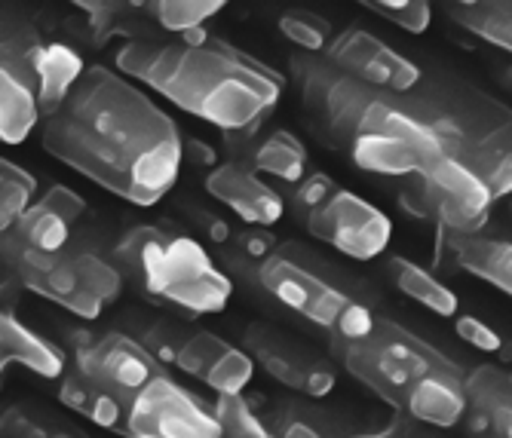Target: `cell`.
Segmentation results:
<instances>
[{"label": "cell", "instance_id": "6da1fadb", "mask_svg": "<svg viewBox=\"0 0 512 438\" xmlns=\"http://www.w3.org/2000/svg\"><path fill=\"white\" fill-rule=\"evenodd\" d=\"M43 151L132 206L175 187L184 141L175 120L120 71L89 65L65 105L43 120Z\"/></svg>", "mask_w": 512, "mask_h": 438}, {"label": "cell", "instance_id": "7a4b0ae2", "mask_svg": "<svg viewBox=\"0 0 512 438\" xmlns=\"http://www.w3.org/2000/svg\"><path fill=\"white\" fill-rule=\"evenodd\" d=\"M114 62L123 77L145 83L175 108L221 132H246L267 123L286 89L283 74L206 28L175 40L123 43Z\"/></svg>", "mask_w": 512, "mask_h": 438}, {"label": "cell", "instance_id": "3957f363", "mask_svg": "<svg viewBox=\"0 0 512 438\" xmlns=\"http://www.w3.org/2000/svg\"><path fill=\"white\" fill-rule=\"evenodd\" d=\"M332 356L396 414L433 429L463 423L467 371L396 319L378 316L368 334L332 340Z\"/></svg>", "mask_w": 512, "mask_h": 438}, {"label": "cell", "instance_id": "277c9868", "mask_svg": "<svg viewBox=\"0 0 512 438\" xmlns=\"http://www.w3.org/2000/svg\"><path fill=\"white\" fill-rule=\"evenodd\" d=\"M402 105L442 144L448 160L473 172L494 200L512 193V108L497 95L454 83L424 80Z\"/></svg>", "mask_w": 512, "mask_h": 438}, {"label": "cell", "instance_id": "5b68a950", "mask_svg": "<svg viewBox=\"0 0 512 438\" xmlns=\"http://www.w3.org/2000/svg\"><path fill=\"white\" fill-rule=\"evenodd\" d=\"M114 264L151 298L194 316L221 313L234 298V279L218 270L200 242L163 227H129L114 246Z\"/></svg>", "mask_w": 512, "mask_h": 438}, {"label": "cell", "instance_id": "8992f818", "mask_svg": "<svg viewBox=\"0 0 512 438\" xmlns=\"http://www.w3.org/2000/svg\"><path fill=\"white\" fill-rule=\"evenodd\" d=\"M258 285L319 331H329L332 340L362 337L378 319L356 291L329 270V264L298 246H279V252L261 267Z\"/></svg>", "mask_w": 512, "mask_h": 438}, {"label": "cell", "instance_id": "52a82bcc", "mask_svg": "<svg viewBox=\"0 0 512 438\" xmlns=\"http://www.w3.org/2000/svg\"><path fill=\"white\" fill-rule=\"evenodd\" d=\"M4 267L22 288L80 319H99L123 291L120 267L74 242L59 252H34L4 236Z\"/></svg>", "mask_w": 512, "mask_h": 438}, {"label": "cell", "instance_id": "ba28073f", "mask_svg": "<svg viewBox=\"0 0 512 438\" xmlns=\"http://www.w3.org/2000/svg\"><path fill=\"white\" fill-rule=\"evenodd\" d=\"M347 157L368 175L402 181L436 166L445 151L439 138L402 105L399 95H381L362 117Z\"/></svg>", "mask_w": 512, "mask_h": 438}, {"label": "cell", "instance_id": "9c48e42d", "mask_svg": "<svg viewBox=\"0 0 512 438\" xmlns=\"http://www.w3.org/2000/svg\"><path fill=\"white\" fill-rule=\"evenodd\" d=\"M289 71L301 92V105L313 132L329 144L332 151L347 154L362 117L387 92H378L359 83L356 77L335 68L325 56L295 53L289 59Z\"/></svg>", "mask_w": 512, "mask_h": 438}, {"label": "cell", "instance_id": "30bf717a", "mask_svg": "<svg viewBox=\"0 0 512 438\" xmlns=\"http://www.w3.org/2000/svg\"><path fill=\"white\" fill-rule=\"evenodd\" d=\"M138 340L163 362L188 377L206 383L218 396H243V389L255 377V359L240 347L227 344L224 337L191 328L181 322H154L145 325Z\"/></svg>", "mask_w": 512, "mask_h": 438}, {"label": "cell", "instance_id": "8fae6325", "mask_svg": "<svg viewBox=\"0 0 512 438\" xmlns=\"http://www.w3.org/2000/svg\"><path fill=\"white\" fill-rule=\"evenodd\" d=\"M399 206L411 218L436 224L442 233L479 236V230L488 224L494 197L473 172L442 157L427 172L402 178Z\"/></svg>", "mask_w": 512, "mask_h": 438}, {"label": "cell", "instance_id": "7c38bea8", "mask_svg": "<svg viewBox=\"0 0 512 438\" xmlns=\"http://www.w3.org/2000/svg\"><path fill=\"white\" fill-rule=\"evenodd\" d=\"M74 368L102 389L114 393L129 408L145 389L166 377V365L126 331H99L74 337Z\"/></svg>", "mask_w": 512, "mask_h": 438}, {"label": "cell", "instance_id": "4fadbf2b", "mask_svg": "<svg viewBox=\"0 0 512 438\" xmlns=\"http://www.w3.org/2000/svg\"><path fill=\"white\" fill-rule=\"evenodd\" d=\"M301 221L313 239L325 242V246H332L335 252L353 261H375L387 252L393 236L390 218L341 184L332 190L329 200L307 212Z\"/></svg>", "mask_w": 512, "mask_h": 438}, {"label": "cell", "instance_id": "5bb4252c", "mask_svg": "<svg viewBox=\"0 0 512 438\" xmlns=\"http://www.w3.org/2000/svg\"><path fill=\"white\" fill-rule=\"evenodd\" d=\"M129 438H224V429L215 408L166 374L129 408Z\"/></svg>", "mask_w": 512, "mask_h": 438}, {"label": "cell", "instance_id": "9a60e30c", "mask_svg": "<svg viewBox=\"0 0 512 438\" xmlns=\"http://www.w3.org/2000/svg\"><path fill=\"white\" fill-rule=\"evenodd\" d=\"M325 59L344 74L356 77L359 83L387 95H399V99H405V95H411L424 83L421 65L393 50L387 40L362 28L338 31L329 43V50H325Z\"/></svg>", "mask_w": 512, "mask_h": 438}, {"label": "cell", "instance_id": "2e32d148", "mask_svg": "<svg viewBox=\"0 0 512 438\" xmlns=\"http://www.w3.org/2000/svg\"><path fill=\"white\" fill-rule=\"evenodd\" d=\"M246 347L258 368H264L276 383L289 386L292 393L304 399H325L338 383V371L329 359L273 331L270 325H249Z\"/></svg>", "mask_w": 512, "mask_h": 438}, {"label": "cell", "instance_id": "e0dca14e", "mask_svg": "<svg viewBox=\"0 0 512 438\" xmlns=\"http://www.w3.org/2000/svg\"><path fill=\"white\" fill-rule=\"evenodd\" d=\"M4 46H10L13 53H19L31 65V71L37 77V99H40L43 120L53 117L65 105L71 89L86 74L83 59L71 50L68 43H62V40H43L28 25L4 22Z\"/></svg>", "mask_w": 512, "mask_h": 438}, {"label": "cell", "instance_id": "ac0fdd59", "mask_svg": "<svg viewBox=\"0 0 512 438\" xmlns=\"http://www.w3.org/2000/svg\"><path fill=\"white\" fill-rule=\"evenodd\" d=\"M206 193L227 206L246 227H273L283 221L286 215V197L276 187H270L258 172H252L243 163H218L209 175H206Z\"/></svg>", "mask_w": 512, "mask_h": 438}, {"label": "cell", "instance_id": "d6986e66", "mask_svg": "<svg viewBox=\"0 0 512 438\" xmlns=\"http://www.w3.org/2000/svg\"><path fill=\"white\" fill-rule=\"evenodd\" d=\"M224 141L230 160L249 166L258 175L286 181L289 187L310 175L307 148L289 129H270L267 123H261L246 132H224Z\"/></svg>", "mask_w": 512, "mask_h": 438}, {"label": "cell", "instance_id": "ffe728a7", "mask_svg": "<svg viewBox=\"0 0 512 438\" xmlns=\"http://www.w3.org/2000/svg\"><path fill=\"white\" fill-rule=\"evenodd\" d=\"M83 212L86 203L80 193L65 184H53L46 193H40V200L4 236L34 252H59L74 242V227Z\"/></svg>", "mask_w": 512, "mask_h": 438}, {"label": "cell", "instance_id": "44dd1931", "mask_svg": "<svg viewBox=\"0 0 512 438\" xmlns=\"http://www.w3.org/2000/svg\"><path fill=\"white\" fill-rule=\"evenodd\" d=\"M467 426L470 438H512V371L503 365H473L467 371Z\"/></svg>", "mask_w": 512, "mask_h": 438}, {"label": "cell", "instance_id": "7402d4cb", "mask_svg": "<svg viewBox=\"0 0 512 438\" xmlns=\"http://www.w3.org/2000/svg\"><path fill=\"white\" fill-rule=\"evenodd\" d=\"M43 120L37 99V77L31 65L4 46L0 59V138L4 144H22Z\"/></svg>", "mask_w": 512, "mask_h": 438}, {"label": "cell", "instance_id": "603a6c76", "mask_svg": "<svg viewBox=\"0 0 512 438\" xmlns=\"http://www.w3.org/2000/svg\"><path fill=\"white\" fill-rule=\"evenodd\" d=\"M439 249L451 255V261L497 291L512 298V239L494 236H454L439 230Z\"/></svg>", "mask_w": 512, "mask_h": 438}, {"label": "cell", "instance_id": "cb8c5ba5", "mask_svg": "<svg viewBox=\"0 0 512 438\" xmlns=\"http://www.w3.org/2000/svg\"><path fill=\"white\" fill-rule=\"evenodd\" d=\"M0 362H4V368L7 365L28 368L31 374L43 380H62L71 368L65 353L56 344H50L46 337L31 331L10 310H4V316H0Z\"/></svg>", "mask_w": 512, "mask_h": 438}, {"label": "cell", "instance_id": "d4e9b609", "mask_svg": "<svg viewBox=\"0 0 512 438\" xmlns=\"http://www.w3.org/2000/svg\"><path fill=\"white\" fill-rule=\"evenodd\" d=\"M59 402L89 423L129 435V405L120 402L114 393H108V389H102L96 380H89L74 365L59 380Z\"/></svg>", "mask_w": 512, "mask_h": 438}, {"label": "cell", "instance_id": "484cf974", "mask_svg": "<svg viewBox=\"0 0 512 438\" xmlns=\"http://www.w3.org/2000/svg\"><path fill=\"white\" fill-rule=\"evenodd\" d=\"M77 10L86 16V34L89 40L102 46L114 37H126V43L135 40H154V22L148 19L145 4H114V0H80Z\"/></svg>", "mask_w": 512, "mask_h": 438}, {"label": "cell", "instance_id": "4316f807", "mask_svg": "<svg viewBox=\"0 0 512 438\" xmlns=\"http://www.w3.org/2000/svg\"><path fill=\"white\" fill-rule=\"evenodd\" d=\"M209 236H212L215 246L221 249L227 267L240 270L255 285H258L261 267L279 252V246H283V242H279L276 236H270L264 227H240V230H234L227 221H218V218L212 221Z\"/></svg>", "mask_w": 512, "mask_h": 438}, {"label": "cell", "instance_id": "83f0119b", "mask_svg": "<svg viewBox=\"0 0 512 438\" xmlns=\"http://www.w3.org/2000/svg\"><path fill=\"white\" fill-rule=\"evenodd\" d=\"M387 276H390V282L402 291L405 298H411L414 304H421L433 316H442V319L454 316L457 319V310H460L457 295L436 273H430L427 267L414 264L411 258L396 255V258L387 261Z\"/></svg>", "mask_w": 512, "mask_h": 438}, {"label": "cell", "instance_id": "f1b7e54d", "mask_svg": "<svg viewBox=\"0 0 512 438\" xmlns=\"http://www.w3.org/2000/svg\"><path fill=\"white\" fill-rule=\"evenodd\" d=\"M445 16L473 37L512 56V0H463L445 4Z\"/></svg>", "mask_w": 512, "mask_h": 438}, {"label": "cell", "instance_id": "f546056e", "mask_svg": "<svg viewBox=\"0 0 512 438\" xmlns=\"http://www.w3.org/2000/svg\"><path fill=\"white\" fill-rule=\"evenodd\" d=\"M145 10L160 31L184 37L203 31L209 19L224 13V4L221 0H154V4H145Z\"/></svg>", "mask_w": 512, "mask_h": 438}, {"label": "cell", "instance_id": "4dcf8cb0", "mask_svg": "<svg viewBox=\"0 0 512 438\" xmlns=\"http://www.w3.org/2000/svg\"><path fill=\"white\" fill-rule=\"evenodd\" d=\"M273 432L276 438H344L350 429L316 405L286 402L273 408Z\"/></svg>", "mask_w": 512, "mask_h": 438}, {"label": "cell", "instance_id": "1f68e13d", "mask_svg": "<svg viewBox=\"0 0 512 438\" xmlns=\"http://www.w3.org/2000/svg\"><path fill=\"white\" fill-rule=\"evenodd\" d=\"M37 200V178L13 160L0 163V230H13Z\"/></svg>", "mask_w": 512, "mask_h": 438}, {"label": "cell", "instance_id": "d6a6232c", "mask_svg": "<svg viewBox=\"0 0 512 438\" xmlns=\"http://www.w3.org/2000/svg\"><path fill=\"white\" fill-rule=\"evenodd\" d=\"M276 25L283 31V37L307 56H325V50H329V43H332L329 19H322L313 10H286L276 19Z\"/></svg>", "mask_w": 512, "mask_h": 438}, {"label": "cell", "instance_id": "836d02e7", "mask_svg": "<svg viewBox=\"0 0 512 438\" xmlns=\"http://www.w3.org/2000/svg\"><path fill=\"white\" fill-rule=\"evenodd\" d=\"M215 414L221 420L224 438H276V432L255 414L243 396H218Z\"/></svg>", "mask_w": 512, "mask_h": 438}, {"label": "cell", "instance_id": "e575fe53", "mask_svg": "<svg viewBox=\"0 0 512 438\" xmlns=\"http://www.w3.org/2000/svg\"><path fill=\"white\" fill-rule=\"evenodd\" d=\"M362 10L384 16L408 34H424L433 25V7L424 0H375V4H362Z\"/></svg>", "mask_w": 512, "mask_h": 438}, {"label": "cell", "instance_id": "d590c367", "mask_svg": "<svg viewBox=\"0 0 512 438\" xmlns=\"http://www.w3.org/2000/svg\"><path fill=\"white\" fill-rule=\"evenodd\" d=\"M4 438H83L65 423L43 417L40 411L7 408L4 411Z\"/></svg>", "mask_w": 512, "mask_h": 438}, {"label": "cell", "instance_id": "8d00e7d4", "mask_svg": "<svg viewBox=\"0 0 512 438\" xmlns=\"http://www.w3.org/2000/svg\"><path fill=\"white\" fill-rule=\"evenodd\" d=\"M454 331L460 340H467L470 347L488 353V356H500V359H512V344L500 334L494 331L488 322H482L479 316H457L454 319Z\"/></svg>", "mask_w": 512, "mask_h": 438}, {"label": "cell", "instance_id": "74e56055", "mask_svg": "<svg viewBox=\"0 0 512 438\" xmlns=\"http://www.w3.org/2000/svg\"><path fill=\"white\" fill-rule=\"evenodd\" d=\"M335 187H338L335 178L322 175V172H310L304 181L292 184V187L283 193V197H286V206H289L298 218H304L307 212H313L316 206H322L325 200H329Z\"/></svg>", "mask_w": 512, "mask_h": 438}, {"label": "cell", "instance_id": "f35d334b", "mask_svg": "<svg viewBox=\"0 0 512 438\" xmlns=\"http://www.w3.org/2000/svg\"><path fill=\"white\" fill-rule=\"evenodd\" d=\"M500 71H503V83L512 89V65H506V68H500Z\"/></svg>", "mask_w": 512, "mask_h": 438}, {"label": "cell", "instance_id": "ab89813d", "mask_svg": "<svg viewBox=\"0 0 512 438\" xmlns=\"http://www.w3.org/2000/svg\"><path fill=\"white\" fill-rule=\"evenodd\" d=\"M417 438H433V435H427V432H421V435H417Z\"/></svg>", "mask_w": 512, "mask_h": 438}]
</instances>
